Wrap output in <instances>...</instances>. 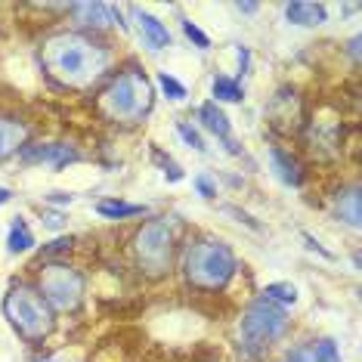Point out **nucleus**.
Returning <instances> with one entry per match:
<instances>
[{"instance_id":"nucleus-1","label":"nucleus","mask_w":362,"mask_h":362,"mask_svg":"<svg viewBox=\"0 0 362 362\" xmlns=\"http://www.w3.org/2000/svg\"><path fill=\"white\" fill-rule=\"evenodd\" d=\"M112 65L109 47L96 44L93 37L78 35V31H65L53 35L44 44V69L59 81L62 87L84 90L96 84Z\"/></svg>"},{"instance_id":"nucleus-2","label":"nucleus","mask_w":362,"mask_h":362,"mask_svg":"<svg viewBox=\"0 0 362 362\" xmlns=\"http://www.w3.org/2000/svg\"><path fill=\"white\" fill-rule=\"evenodd\" d=\"M152 103H155L152 81L139 69L118 71L109 81V87L100 93V109L115 124H139L152 112Z\"/></svg>"},{"instance_id":"nucleus-3","label":"nucleus","mask_w":362,"mask_h":362,"mask_svg":"<svg viewBox=\"0 0 362 362\" xmlns=\"http://www.w3.org/2000/svg\"><path fill=\"white\" fill-rule=\"evenodd\" d=\"M235 254L229 251L223 242H211V238H199L186 248L183 257V273L186 282L202 288V291H220L229 285V279L235 276Z\"/></svg>"},{"instance_id":"nucleus-4","label":"nucleus","mask_w":362,"mask_h":362,"mask_svg":"<svg viewBox=\"0 0 362 362\" xmlns=\"http://www.w3.org/2000/svg\"><path fill=\"white\" fill-rule=\"evenodd\" d=\"M285 332H288L285 310L267 298L251 300L248 310L242 313V322H238V341H242V350L251 353V356L267 353L279 337H285Z\"/></svg>"},{"instance_id":"nucleus-5","label":"nucleus","mask_w":362,"mask_h":362,"mask_svg":"<svg viewBox=\"0 0 362 362\" xmlns=\"http://www.w3.org/2000/svg\"><path fill=\"white\" fill-rule=\"evenodd\" d=\"M4 316L25 341H44L53 332V310L40 298L37 288L31 285H13L4 298Z\"/></svg>"},{"instance_id":"nucleus-6","label":"nucleus","mask_w":362,"mask_h":362,"mask_svg":"<svg viewBox=\"0 0 362 362\" xmlns=\"http://www.w3.org/2000/svg\"><path fill=\"white\" fill-rule=\"evenodd\" d=\"M134 251L146 276L158 279L170 269V257H174V229H170L168 217L146 220L134 235Z\"/></svg>"},{"instance_id":"nucleus-7","label":"nucleus","mask_w":362,"mask_h":362,"mask_svg":"<svg viewBox=\"0 0 362 362\" xmlns=\"http://www.w3.org/2000/svg\"><path fill=\"white\" fill-rule=\"evenodd\" d=\"M37 291L50 310L75 313L84 303V276L69 263H47L40 269Z\"/></svg>"},{"instance_id":"nucleus-8","label":"nucleus","mask_w":362,"mask_h":362,"mask_svg":"<svg viewBox=\"0 0 362 362\" xmlns=\"http://www.w3.org/2000/svg\"><path fill=\"white\" fill-rule=\"evenodd\" d=\"M19 158L25 161V164H50V168L56 170H62L69 161H78L81 155L78 149H71V146H65V143H50V146H22L19 149Z\"/></svg>"},{"instance_id":"nucleus-9","label":"nucleus","mask_w":362,"mask_h":362,"mask_svg":"<svg viewBox=\"0 0 362 362\" xmlns=\"http://www.w3.org/2000/svg\"><path fill=\"white\" fill-rule=\"evenodd\" d=\"M69 13L75 16V22H78L81 28H93V31L112 28L115 22H121L118 10L109 6V4H71Z\"/></svg>"},{"instance_id":"nucleus-10","label":"nucleus","mask_w":362,"mask_h":362,"mask_svg":"<svg viewBox=\"0 0 362 362\" xmlns=\"http://www.w3.org/2000/svg\"><path fill=\"white\" fill-rule=\"evenodd\" d=\"M136 16V25H139V35H143V44L149 47V50H164V47H170V31L164 22H158L155 16L143 13V10H134Z\"/></svg>"},{"instance_id":"nucleus-11","label":"nucleus","mask_w":362,"mask_h":362,"mask_svg":"<svg viewBox=\"0 0 362 362\" xmlns=\"http://www.w3.org/2000/svg\"><path fill=\"white\" fill-rule=\"evenodd\" d=\"M328 10L322 4H307V0H294V4L285 6V19L291 25H303V28H313V25H322Z\"/></svg>"},{"instance_id":"nucleus-12","label":"nucleus","mask_w":362,"mask_h":362,"mask_svg":"<svg viewBox=\"0 0 362 362\" xmlns=\"http://www.w3.org/2000/svg\"><path fill=\"white\" fill-rule=\"evenodd\" d=\"M28 139V127L22 121L13 118H0V161L10 158L13 152H19Z\"/></svg>"},{"instance_id":"nucleus-13","label":"nucleus","mask_w":362,"mask_h":362,"mask_svg":"<svg viewBox=\"0 0 362 362\" xmlns=\"http://www.w3.org/2000/svg\"><path fill=\"white\" fill-rule=\"evenodd\" d=\"M199 118H202V124L208 127L214 136L226 139V143H229V152H238L235 146H233V139H229V134H233V127H229V118H226L223 112H220L217 103H204L202 109H199Z\"/></svg>"},{"instance_id":"nucleus-14","label":"nucleus","mask_w":362,"mask_h":362,"mask_svg":"<svg viewBox=\"0 0 362 362\" xmlns=\"http://www.w3.org/2000/svg\"><path fill=\"white\" fill-rule=\"evenodd\" d=\"M269 161H273V170H276V177L282 180V183H288V186H298L300 183V164L294 161L285 149L273 146V149H269Z\"/></svg>"},{"instance_id":"nucleus-15","label":"nucleus","mask_w":362,"mask_h":362,"mask_svg":"<svg viewBox=\"0 0 362 362\" xmlns=\"http://www.w3.org/2000/svg\"><path fill=\"white\" fill-rule=\"evenodd\" d=\"M334 214L344 220L347 226H353V229H359V189L356 186H350L347 192H341L334 199Z\"/></svg>"},{"instance_id":"nucleus-16","label":"nucleus","mask_w":362,"mask_h":362,"mask_svg":"<svg viewBox=\"0 0 362 362\" xmlns=\"http://www.w3.org/2000/svg\"><path fill=\"white\" fill-rule=\"evenodd\" d=\"M146 208L143 204H127V202H118V199H105L96 204V214L105 220H124V217H136V214H143Z\"/></svg>"},{"instance_id":"nucleus-17","label":"nucleus","mask_w":362,"mask_h":362,"mask_svg":"<svg viewBox=\"0 0 362 362\" xmlns=\"http://www.w3.org/2000/svg\"><path fill=\"white\" fill-rule=\"evenodd\" d=\"M6 245H10V254H25V251H31V245H35V235L28 233V226H25V220H22V217H16Z\"/></svg>"},{"instance_id":"nucleus-18","label":"nucleus","mask_w":362,"mask_h":362,"mask_svg":"<svg viewBox=\"0 0 362 362\" xmlns=\"http://www.w3.org/2000/svg\"><path fill=\"white\" fill-rule=\"evenodd\" d=\"M211 93L217 96V103H242V87L226 75H217L211 81Z\"/></svg>"},{"instance_id":"nucleus-19","label":"nucleus","mask_w":362,"mask_h":362,"mask_svg":"<svg viewBox=\"0 0 362 362\" xmlns=\"http://www.w3.org/2000/svg\"><path fill=\"white\" fill-rule=\"evenodd\" d=\"M260 298L273 300V303H298V288H294L291 282H273L263 288Z\"/></svg>"},{"instance_id":"nucleus-20","label":"nucleus","mask_w":362,"mask_h":362,"mask_svg":"<svg viewBox=\"0 0 362 362\" xmlns=\"http://www.w3.org/2000/svg\"><path fill=\"white\" fill-rule=\"evenodd\" d=\"M285 362H319L316 341H303V344H298V347H294V350H288Z\"/></svg>"},{"instance_id":"nucleus-21","label":"nucleus","mask_w":362,"mask_h":362,"mask_svg":"<svg viewBox=\"0 0 362 362\" xmlns=\"http://www.w3.org/2000/svg\"><path fill=\"white\" fill-rule=\"evenodd\" d=\"M152 158H155V164L164 170V177L170 180V183H177V180H183V170H180V164L174 161V158H168L164 152H158V149H152Z\"/></svg>"},{"instance_id":"nucleus-22","label":"nucleus","mask_w":362,"mask_h":362,"mask_svg":"<svg viewBox=\"0 0 362 362\" xmlns=\"http://www.w3.org/2000/svg\"><path fill=\"white\" fill-rule=\"evenodd\" d=\"M158 87L164 90V93H168V100H186V87L180 84V81L174 78V75H168V71H161L158 75Z\"/></svg>"},{"instance_id":"nucleus-23","label":"nucleus","mask_w":362,"mask_h":362,"mask_svg":"<svg viewBox=\"0 0 362 362\" xmlns=\"http://www.w3.org/2000/svg\"><path fill=\"white\" fill-rule=\"evenodd\" d=\"M316 350H319V362H341V353H337V344L332 337H319Z\"/></svg>"},{"instance_id":"nucleus-24","label":"nucleus","mask_w":362,"mask_h":362,"mask_svg":"<svg viewBox=\"0 0 362 362\" xmlns=\"http://www.w3.org/2000/svg\"><path fill=\"white\" fill-rule=\"evenodd\" d=\"M183 31H186V37L192 40L195 47H199V50H208L211 47V40H208V35H204V31L195 25V22H189V19H183Z\"/></svg>"},{"instance_id":"nucleus-25","label":"nucleus","mask_w":362,"mask_h":362,"mask_svg":"<svg viewBox=\"0 0 362 362\" xmlns=\"http://www.w3.org/2000/svg\"><path fill=\"white\" fill-rule=\"evenodd\" d=\"M177 130H180V136H183V139H186L189 146H192L195 152H204V149H208V146H204V139H202V134H199V130H192V127H189L186 121H180Z\"/></svg>"},{"instance_id":"nucleus-26","label":"nucleus","mask_w":362,"mask_h":362,"mask_svg":"<svg viewBox=\"0 0 362 362\" xmlns=\"http://www.w3.org/2000/svg\"><path fill=\"white\" fill-rule=\"evenodd\" d=\"M192 183H195V189L202 192V199H214V195H217V189H214V183H211V180L204 177V174H199V177L192 180Z\"/></svg>"},{"instance_id":"nucleus-27","label":"nucleus","mask_w":362,"mask_h":362,"mask_svg":"<svg viewBox=\"0 0 362 362\" xmlns=\"http://www.w3.org/2000/svg\"><path fill=\"white\" fill-rule=\"evenodd\" d=\"M303 242H307V248H310V251L322 254V257H325V260H332V257H334V254H332V251H325V248H322V245H319V242H316V238H313L310 233H303Z\"/></svg>"},{"instance_id":"nucleus-28","label":"nucleus","mask_w":362,"mask_h":362,"mask_svg":"<svg viewBox=\"0 0 362 362\" xmlns=\"http://www.w3.org/2000/svg\"><path fill=\"white\" fill-rule=\"evenodd\" d=\"M235 10H238V13H257L260 6H257V4H235Z\"/></svg>"},{"instance_id":"nucleus-29","label":"nucleus","mask_w":362,"mask_h":362,"mask_svg":"<svg viewBox=\"0 0 362 362\" xmlns=\"http://www.w3.org/2000/svg\"><path fill=\"white\" fill-rule=\"evenodd\" d=\"M350 56H353V59H359V37L350 40Z\"/></svg>"},{"instance_id":"nucleus-30","label":"nucleus","mask_w":362,"mask_h":362,"mask_svg":"<svg viewBox=\"0 0 362 362\" xmlns=\"http://www.w3.org/2000/svg\"><path fill=\"white\" fill-rule=\"evenodd\" d=\"M47 226H62V217H59V214H50V217H47Z\"/></svg>"},{"instance_id":"nucleus-31","label":"nucleus","mask_w":362,"mask_h":362,"mask_svg":"<svg viewBox=\"0 0 362 362\" xmlns=\"http://www.w3.org/2000/svg\"><path fill=\"white\" fill-rule=\"evenodd\" d=\"M10 199H13V192H10V189H0V204H6Z\"/></svg>"},{"instance_id":"nucleus-32","label":"nucleus","mask_w":362,"mask_h":362,"mask_svg":"<svg viewBox=\"0 0 362 362\" xmlns=\"http://www.w3.org/2000/svg\"><path fill=\"white\" fill-rule=\"evenodd\" d=\"M35 362H59V359H53V356H44V359H35Z\"/></svg>"}]
</instances>
